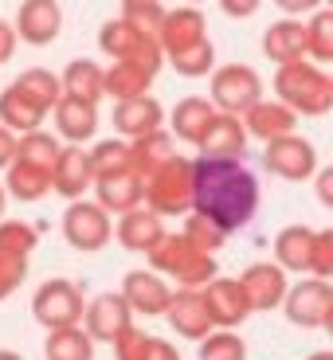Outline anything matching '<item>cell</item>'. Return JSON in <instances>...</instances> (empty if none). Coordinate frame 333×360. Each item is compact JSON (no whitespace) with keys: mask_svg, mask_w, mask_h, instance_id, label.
<instances>
[{"mask_svg":"<svg viewBox=\"0 0 333 360\" xmlns=\"http://www.w3.org/2000/svg\"><path fill=\"white\" fill-rule=\"evenodd\" d=\"M216 117H220V110L212 106V98H180L177 102V110H172V134L180 137V141H192V145H200L208 137V129L216 126Z\"/></svg>","mask_w":333,"mask_h":360,"instance_id":"e0dca14e","label":"cell"},{"mask_svg":"<svg viewBox=\"0 0 333 360\" xmlns=\"http://www.w3.org/2000/svg\"><path fill=\"white\" fill-rule=\"evenodd\" d=\"M0 360H20V356H12V352H0Z\"/></svg>","mask_w":333,"mask_h":360,"instance_id":"d590c367","label":"cell"},{"mask_svg":"<svg viewBox=\"0 0 333 360\" xmlns=\"http://www.w3.org/2000/svg\"><path fill=\"white\" fill-rule=\"evenodd\" d=\"M142 360H180L177 349H172L169 341H157V337H149V349H145Z\"/></svg>","mask_w":333,"mask_h":360,"instance_id":"4dcf8cb0","label":"cell"},{"mask_svg":"<svg viewBox=\"0 0 333 360\" xmlns=\"http://www.w3.org/2000/svg\"><path fill=\"white\" fill-rule=\"evenodd\" d=\"M161 44H165V51H169V55H180V51H189V47L208 44L204 16H200L196 8H177V12H169V20H165V32H161Z\"/></svg>","mask_w":333,"mask_h":360,"instance_id":"d6986e66","label":"cell"},{"mask_svg":"<svg viewBox=\"0 0 333 360\" xmlns=\"http://www.w3.org/2000/svg\"><path fill=\"white\" fill-rule=\"evenodd\" d=\"M169 59H172V67H177L180 75H189V79H200V75H216V51H212V44L189 47V51L169 55Z\"/></svg>","mask_w":333,"mask_h":360,"instance_id":"83f0119b","label":"cell"},{"mask_svg":"<svg viewBox=\"0 0 333 360\" xmlns=\"http://www.w3.org/2000/svg\"><path fill=\"white\" fill-rule=\"evenodd\" d=\"M244 126H247V134L259 137L263 145H275V141H282V137L298 134V114L290 106H282L279 98H263L255 110L244 114Z\"/></svg>","mask_w":333,"mask_h":360,"instance_id":"7c38bea8","label":"cell"},{"mask_svg":"<svg viewBox=\"0 0 333 360\" xmlns=\"http://www.w3.org/2000/svg\"><path fill=\"white\" fill-rule=\"evenodd\" d=\"M247 137H251V134H247L244 117L220 114L216 126L208 129V137L200 141V157H208V161H244Z\"/></svg>","mask_w":333,"mask_h":360,"instance_id":"5bb4252c","label":"cell"},{"mask_svg":"<svg viewBox=\"0 0 333 360\" xmlns=\"http://www.w3.org/2000/svg\"><path fill=\"white\" fill-rule=\"evenodd\" d=\"M122 297L130 302L134 314H145V317H157V314H169L172 306V290L161 282V274L153 270H134L122 286Z\"/></svg>","mask_w":333,"mask_h":360,"instance_id":"4fadbf2b","label":"cell"},{"mask_svg":"<svg viewBox=\"0 0 333 360\" xmlns=\"http://www.w3.org/2000/svg\"><path fill=\"white\" fill-rule=\"evenodd\" d=\"M239 286H244L247 302H251L255 314H270V309L287 306V270L279 262H251V266L239 274Z\"/></svg>","mask_w":333,"mask_h":360,"instance_id":"ba28073f","label":"cell"},{"mask_svg":"<svg viewBox=\"0 0 333 360\" xmlns=\"http://www.w3.org/2000/svg\"><path fill=\"white\" fill-rule=\"evenodd\" d=\"M59 32V8L51 4H27L24 20H20V36H27L32 44H47Z\"/></svg>","mask_w":333,"mask_h":360,"instance_id":"603a6c76","label":"cell"},{"mask_svg":"<svg viewBox=\"0 0 333 360\" xmlns=\"http://www.w3.org/2000/svg\"><path fill=\"white\" fill-rule=\"evenodd\" d=\"M314 196H318V204H322V207H329V212H333V165L318 169V176H314Z\"/></svg>","mask_w":333,"mask_h":360,"instance_id":"f546056e","label":"cell"},{"mask_svg":"<svg viewBox=\"0 0 333 360\" xmlns=\"http://www.w3.org/2000/svg\"><path fill=\"white\" fill-rule=\"evenodd\" d=\"M90 333L99 341H122L130 333V302L122 294H102L90 306Z\"/></svg>","mask_w":333,"mask_h":360,"instance_id":"ac0fdd59","label":"cell"},{"mask_svg":"<svg viewBox=\"0 0 333 360\" xmlns=\"http://www.w3.org/2000/svg\"><path fill=\"white\" fill-rule=\"evenodd\" d=\"M169 321L180 337L200 341V345L216 333V321H212V309L204 302V290H177L172 306H169Z\"/></svg>","mask_w":333,"mask_h":360,"instance_id":"30bf717a","label":"cell"},{"mask_svg":"<svg viewBox=\"0 0 333 360\" xmlns=\"http://www.w3.org/2000/svg\"><path fill=\"white\" fill-rule=\"evenodd\" d=\"M325 333H329V341H333V314H329V321H325Z\"/></svg>","mask_w":333,"mask_h":360,"instance_id":"e575fe53","label":"cell"},{"mask_svg":"<svg viewBox=\"0 0 333 360\" xmlns=\"http://www.w3.org/2000/svg\"><path fill=\"white\" fill-rule=\"evenodd\" d=\"M114 126L122 134H130L134 141L149 134H161V106L153 98H134V102H118V114H114Z\"/></svg>","mask_w":333,"mask_h":360,"instance_id":"44dd1931","label":"cell"},{"mask_svg":"<svg viewBox=\"0 0 333 360\" xmlns=\"http://www.w3.org/2000/svg\"><path fill=\"white\" fill-rule=\"evenodd\" d=\"M118 239H122V247H130V251L153 255L157 247H161V239H165L161 216H157V212H149V207H137V212H130V216L122 219Z\"/></svg>","mask_w":333,"mask_h":360,"instance_id":"ffe728a7","label":"cell"},{"mask_svg":"<svg viewBox=\"0 0 333 360\" xmlns=\"http://www.w3.org/2000/svg\"><path fill=\"white\" fill-rule=\"evenodd\" d=\"M310 278L333 282V227H322L314 243V262H310Z\"/></svg>","mask_w":333,"mask_h":360,"instance_id":"f1b7e54d","label":"cell"},{"mask_svg":"<svg viewBox=\"0 0 333 360\" xmlns=\"http://www.w3.org/2000/svg\"><path fill=\"white\" fill-rule=\"evenodd\" d=\"M67 90H71V98L94 106V98L106 90V75H99L94 63H71V71H67Z\"/></svg>","mask_w":333,"mask_h":360,"instance_id":"cb8c5ba5","label":"cell"},{"mask_svg":"<svg viewBox=\"0 0 333 360\" xmlns=\"http://www.w3.org/2000/svg\"><path fill=\"white\" fill-rule=\"evenodd\" d=\"M192 172H196V204L192 212L196 216H208L212 224H220L227 235L247 227L259 212V176L251 169H244V161H192Z\"/></svg>","mask_w":333,"mask_h":360,"instance_id":"6da1fadb","label":"cell"},{"mask_svg":"<svg viewBox=\"0 0 333 360\" xmlns=\"http://www.w3.org/2000/svg\"><path fill=\"white\" fill-rule=\"evenodd\" d=\"M204 302H208V309H212L216 329H235V325H244L247 317L255 314L247 294H244V286H239V278H216L204 290Z\"/></svg>","mask_w":333,"mask_h":360,"instance_id":"8fae6325","label":"cell"},{"mask_svg":"<svg viewBox=\"0 0 333 360\" xmlns=\"http://www.w3.org/2000/svg\"><path fill=\"white\" fill-rule=\"evenodd\" d=\"M145 204L157 216H184L196 204V172H192V161L177 157L161 172H153V176L145 180Z\"/></svg>","mask_w":333,"mask_h":360,"instance_id":"277c9868","label":"cell"},{"mask_svg":"<svg viewBox=\"0 0 333 360\" xmlns=\"http://www.w3.org/2000/svg\"><path fill=\"white\" fill-rule=\"evenodd\" d=\"M314 243L318 231L306 224H290L275 235V262L282 270H294V274H310V262H314Z\"/></svg>","mask_w":333,"mask_h":360,"instance_id":"9a60e30c","label":"cell"},{"mask_svg":"<svg viewBox=\"0 0 333 360\" xmlns=\"http://www.w3.org/2000/svg\"><path fill=\"white\" fill-rule=\"evenodd\" d=\"M259 102H263V79L255 75V67H247V63L216 67V75H212V106L220 114L244 117Z\"/></svg>","mask_w":333,"mask_h":360,"instance_id":"5b68a950","label":"cell"},{"mask_svg":"<svg viewBox=\"0 0 333 360\" xmlns=\"http://www.w3.org/2000/svg\"><path fill=\"white\" fill-rule=\"evenodd\" d=\"M8 55H12V27L0 24V63H4Z\"/></svg>","mask_w":333,"mask_h":360,"instance_id":"1f68e13d","label":"cell"},{"mask_svg":"<svg viewBox=\"0 0 333 360\" xmlns=\"http://www.w3.org/2000/svg\"><path fill=\"white\" fill-rule=\"evenodd\" d=\"M67 239L79 251H99L110 239V219L99 204H75L67 212Z\"/></svg>","mask_w":333,"mask_h":360,"instance_id":"2e32d148","label":"cell"},{"mask_svg":"<svg viewBox=\"0 0 333 360\" xmlns=\"http://www.w3.org/2000/svg\"><path fill=\"white\" fill-rule=\"evenodd\" d=\"M263 169H267L270 176L298 184V180L318 176V153L302 134H290V137H282V141L263 149Z\"/></svg>","mask_w":333,"mask_h":360,"instance_id":"52a82bcc","label":"cell"},{"mask_svg":"<svg viewBox=\"0 0 333 360\" xmlns=\"http://www.w3.org/2000/svg\"><path fill=\"white\" fill-rule=\"evenodd\" d=\"M329 79H333V71H329Z\"/></svg>","mask_w":333,"mask_h":360,"instance_id":"8d00e7d4","label":"cell"},{"mask_svg":"<svg viewBox=\"0 0 333 360\" xmlns=\"http://www.w3.org/2000/svg\"><path fill=\"white\" fill-rule=\"evenodd\" d=\"M282 309H287V321L298 325V329H325V321L333 314V282L322 278L294 282Z\"/></svg>","mask_w":333,"mask_h":360,"instance_id":"8992f818","label":"cell"},{"mask_svg":"<svg viewBox=\"0 0 333 360\" xmlns=\"http://www.w3.org/2000/svg\"><path fill=\"white\" fill-rule=\"evenodd\" d=\"M275 98L298 117H325L333 110V79L318 63H290L275 71Z\"/></svg>","mask_w":333,"mask_h":360,"instance_id":"7a4b0ae2","label":"cell"},{"mask_svg":"<svg viewBox=\"0 0 333 360\" xmlns=\"http://www.w3.org/2000/svg\"><path fill=\"white\" fill-rule=\"evenodd\" d=\"M200 360H247V341L232 329H216L200 345Z\"/></svg>","mask_w":333,"mask_h":360,"instance_id":"4316f807","label":"cell"},{"mask_svg":"<svg viewBox=\"0 0 333 360\" xmlns=\"http://www.w3.org/2000/svg\"><path fill=\"white\" fill-rule=\"evenodd\" d=\"M306 360H333V349H318V352H310Z\"/></svg>","mask_w":333,"mask_h":360,"instance_id":"836d02e7","label":"cell"},{"mask_svg":"<svg viewBox=\"0 0 333 360\" xmlns=\"http://www.w3.org/2000/svg\"><path fill=\"white\" fill-rule=\"evenodd\" d=\"M180 235H184V239H189L192 247H200L204 255H216L220 247L227 243V231H224V227L212 224L208 216H196V212H192V216L184 219V231H180Z\"/></svg>","mask_w":333,"mask_h":360,"instance_id":"d4e9b609","label":"cell"},{"mask_svg":"<svg viewBox=\"0 0 333 360\" xmlns=\"http://www.w3.org/2000/svg\"><path fill=\"white\" fill-rule=\"evenodd\" d=\"M255 8H259V4H235V0H227V4H224L227 16H251Z\"/></svg>","mask_w":333,"mask_h":360,"instance_id":"d6a6232c","label":"cell"},{"mask_svg":"<svg viewBox=\"0 0 333 360\" xmlns=\"http://www.w3.org/2000/svg\"><path fill=\"white\" fill-rule=\"evenodd\" d=\"M263 55L275 67L290 63H306L310 59V36H306V20H275L263 36Z\"/></svg>","mask_w":333,"mask_h":360,"instance_id":"9c48e42d","label":"cell"},{"mask_svg":"<svg viewBox=\"0 0 333 360\" xmlns=\"http://www.w3.org/2000/svg\"><path fill=\"white\" fill-rule=\"evenodd\" d=\"M149 262H153V270H161V274L177 278L184 290H208L212 282L220 278V274H216V259L204 255L200 247H192L184 235H165L161 247L149 255Z\"/></svg>","mask_w":333,"mask_h":360,"instance_id":"3957f363","label":"cell"},{"mask_svg":"<svg viewBox=\"0 0 333 360\" xmlns=\"http://www.w3.org/2000/svg\"><path fill=\"white\" fill-rule=\"evenodd\" d=\"M59 126L67 129V137H71V141L90 137V134H94V126H99L94 106H87V102H79V98H67L63 106H59Z\"/></svg>","mask_w":333,"mask_h":360,"instance_id":"484cf974","label":"cell"},{"mask_svg":"<svg viewBox=\"0 0 333 360\" xmlns=\"http://www.w3.org/2000/svg\"><path fill=\"white\" fill-rule=\"evenodd\" d=\"M306 36H310V63H333V8H318L306 20Z\"/></svg>","mask_w":333,"mask_h":360,"instance_id":"7402d4cb","label":"cell"}]
</instances>
